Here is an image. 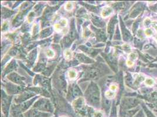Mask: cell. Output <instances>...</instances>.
Returning <instances> with one entry per match:
<instances>
[{"instance_id": "4fadbf2b", "label": "cell", "mask_w": 157, "mask_h": 117, "mask_svg": "<svg viewBox=\"0 0 157 117\" xmlns=\"http://www.w3.org/2000/svg\"><path fill=\"white\" fill-rule=\"evenodd\" d=\"M94 117H103V114L100 112H96L94 114Z\"/></svg>"}, {"instance_id": "5bb4252c", "label": "cell", "mask_w": 157, "mask_h": 117, "mask_svg": "<svg viewBox=\"0 0 157 117\" xmlns=\"http://www.w3.org/2000/svg\"><path fill=\"white\" fill-rule=\"evenodd\" d=\"M126 63H127V65L129 67H132V66L134 65V63H133L131 60H127Z\"/></svg>"}, {"instance_id": "277c9868", "label": "cell", "mask_w": 157, "mask_h": 117, "mask_svg": "<svg viewBox=\"0 0 157 117\" xmlns=\"http://www.w3.org/2000/svg\"><path fill=\"white\" fill-rule=\"evenodd\" d=\"M64 56H65V58L68 59V60H69L71 59L72 56V52L70 50H66L64 52Z\"/></svg>"}, {"instance_id": "7a4b0ae2", "label": "cell", "mask_w": 157, "mask_h": 117, "mask_svg": "<svg viewBox=\"0 0 157 117\" xmlns=\"http://www.w3.org/2000/svg\"><path fill=\"white\" fill-rule=\"evenodd\" d=\"M68 76H69V77L71 79H75L76 77V76H77V73L76 71L73 70V69H72L70 70L68 72Z\"/></svg>"}, {"instance_id": "6da1fadb", "label": "cell", "mask_w": 157, "mask_h": 117, "mask_svg": "<svg viewBox=\"0 0 157 117\" xmlns=\"http://www.w3.org/2000/svg\"><path fill=\"white\" fill-rule=\"evenodd\" d=\"M113 12V9L110 7H106L104 8L102 12H101V16L104 18H106L111 15Z\"/></svg>"}, {"instance_id": "5b68a950", "label": "cell", "mask_w": 157, "mask_h": 117, "mask_svg": "<svg viewBox=\"0 0 157 117\" xmlns=\"http://www.w3.org/2000/svg\"><path fill=\"white\" fill-rule=\"evenodd\" d=\"M46 54L47 57L49 58H52L55 56L54 52L51 49H48L46 52Z\"/></svg>"}, {"instance_id": "3957f363", "label": "cell", "mask_w": 157, "mask_h": 117, "mask_svg": "<svg viewBox=\"0 0 157 117\" xmlns=\"http://www.w3.org/2000/svg\"><path fill=\"white\" fill-rule=\"evenodd\" d=\"M105 95L107 98L111 99L114 97L115 93L112 91H106L105 93Z\"/></svg>"}, {"instance_id": "8992f818", "label": "cell", "mask_w": 157, "mask_h": 117, "mask_svg": "<svg viewBox=\"0 0 157 117\" xmlns=\"http://www.w3.org/2000/svg\"><path fill=\"white\" fill-rule=\"evenodd\" d=\"M154 84V81L151 78H148L145 80V84L148 86H153Z\"/></svg>"}, {"instance_id": "9a60e30c", "label": "cell", "mask_w": 157, "mask_h": 117, "mask_svg": "<svg viewBox=\"0 0 157 117\" xmlns=\"http://www.w3.org/2000/svg\"><path fill=\"white\" fill-rule=\"evenodd\" d=\"M62 117H65V116H62Z\"/></svg>"}, {"instance_id": "9c48e42d", "label": "cell", "mask_w": 157, "mask_h": 117, "mask_svg": "<svg viewBox=\"0 0 157 117\" xmlns=\"http://www.w3.org/2000/svg\"><path fill=\"white\" fill-rule=\"evenodd\" d=\"M54 28L56 31L60 32L62 30V26L60 25V24H56L54 26Z\"/></svg>"}, {"instance_id": "7c38bea8", "label": "cell", "mask_w": 157, "mask_h": 117, "mask_svg": "<svg viewBox=\"0 0 157 117\" xmlns=\"http://www.w3.org/2000/svg\"><path fill=\"white\" fill-rule=\"evenodd\" d=\"M152 33V32L150 29H147L145 30V34H146V35H147L148 36H151Z\"/></svg>"}, {"instance_id": "30bf717a", "label": "cell", "mask_w": 157, "mask_h": 117, "mask_svg": "<svg viewBox=\"0 0 157 117\" xmlns=\"http://www.w3.org/2000/svg\"><path fill=\"white\" fill-rule=\"evenodd\" d=\"M110 89L111 91H116L117 90V86H116V84H112L110 86Z\"/></svg>"}, {"instance_id": "8fae6325", "label": "cell", "mask_w": 157, "mask_h": 117, "mask_svg": "<svg viewBox=\"0 0 157 117\" xmlns=\"http://www.w3.org/2000/svg\"><path fill=\"white\" fill-rule=\"evenodd\" d=\"M137 57V55H136L135 53H131V54H130L129 55V58L132 60H135Z\"/></svg>"}, {"instance_id": "52a82bcc", "label": "cell", "mask_w": 157, "mask_h": 117, "mask_svg": "<svg viewBox=\"0 0 157 117\" xmlns=\"http://www.w3.org/2000/svg\"><path fill=\"white\" fill-rule=\"evenodd\" d=\"M59 24H60V25H61L62 26L65 27V26H66L67 25V24H68V21H67V20L65 19H62L60 20V23H59Z\"/></svg>"}, {"instance_id": "ba28073f", "label": "cell", "mask_w": 157, "mask_h": 117, "mask_svg": "<svg viewBox=\"0 0 157 117\" xmlns=\"http://www.w3.org/2000/svg\"><path fill=\"white\" fill-rule=\"evenodd\" d=\"M65 9L68 11H70L73 9V4L72 3H67L65 5Z\"/></svg>"}]
</instances>
